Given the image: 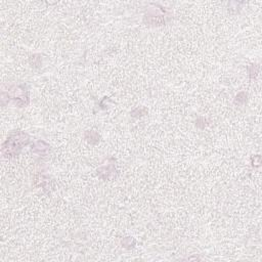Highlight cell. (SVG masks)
Here are the masks:
<instances>
[{
	"label": "cell",
	"mask_w": 262,
	"mask_h": 262,
	"mask_svg": "<svg viewBox=\"0 0 262 262\" xmlns=\"http://www.w3.org/2000/svg\"><path fill=\"white\" fill-rule=\"evenodd\" d=\"M24 88H21V87H14L11 90H9V97H11L12 99H19L21 101L22 106L25 105V99H28L27 96L24 95Z\"/></svg>",
	"instance_id": "cell-2"
},
{
	"label": "cell",
	"mask_w": 262,
	"mask_h": 262,
	"mask_svg": "<svg viewBox=\"0 0 262 262\" xmlns=\"http://www.w3.org/2000/svg\"><path fill=\"white\" fill-rule=\"evenodd\" d=\"M29 141V137L26 133L23 132H16L10 134L7 140L2 145V153L3 155L8 157H14L18 155L19 151L22 149L23 145L27 144Z\"/></svg>",
	"instance_id": "cell-1"
}]
</instances>
